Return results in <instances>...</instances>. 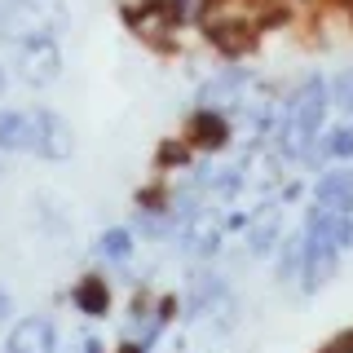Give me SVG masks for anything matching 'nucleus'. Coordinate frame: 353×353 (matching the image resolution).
I'll use <instances>...</instances> for the list:
<instances>
[{"mask_svg": "<svg viewBox=\"0 0 353 353\" xmlns=\"http://www.w3.org/2000/svg\"><path fill=\"white\" fill-rule=\"evenodd\" d=\"M102 248L110 252V256H128V234L124 230H110V234L102 239Z\"/></svg>", "mask_w": 353, "mask_h": 353, "instance_id": "obj_11", "label": "nucleus"}, {"mask_svg": "<svg viewBox=\"0 0 353 353\" xmlns=\"http://www.w3.org/2000/svg\"><path fill=\"white\" fill-rule=\"evenodd\" d=\"M212 243H216L212 216H208V212L190 216V225H185V248H190V252H212Z\"/></svg>", "mask_w": 353, "mask_h": 353, "instance_id": "obj_8", "label": "nucleus"}, {"mask_svg": "<svg viewBox=\"0 0 353 353\" xmlns=\"http://www.w3.org/2000/svg\"><path fill=\"white\" fill-rule=\"evenodd\" d=\"M0 150H27V110H0Z\"/></svg>", "mask_w": 353, "mask_h": 353, "instance_id": "obj_6", "label": "nucleus"}, {"mask_svg": "<svg viewBox=\"0 0 353 353\" xmlns=\"http://www.w3.org/2000/svg\"><path fill=\"white\" fill-rule=\"evenodd\" d=\"M331 150H336V154H349V150H353V132H349V128H340L336 137H331Z\"/></svg>", "mask_w": 353, "mask_h": 353, "instance_id": "obj_12", "label": "nucleus"}, {"mask_svg": "<svg viewBox=\"0 0 353 353\" xmlns=\"http://www.w3.org/2000/svg\"><path fill=\"white\" fill-rule=\"evenodd\" d=\"M5 353H53V323L49 318H22L9 331Z\"/></svg>", "mask_w": 353, "mask_h": 353, "instance_id": "obj_4", "label": "nucleus"}, {"mask_svg": "<svg viewBox=\"0 0 353 353\" xmlns=\"http://www.w3.org/2000/svg\"><path fill=\"white\" fill-rule=\"evenodd\" d=\"M27 150L40 154V159H66L71 154V128H66L62 115L53 110H27Z\"/></svg>", "mask_w": 353, "mask_h": 353, "instance_id": "obj_2", "label": "nucleus"}, {"mask_svg": "<svg viewBox=\"0 0 353 353\" xmlns=\"http://www.w3.org/2000/svg\"><path fill=\"white\" fill-rule=\"evenodd\" d=\"M5 314H9V296L0 292V318H5Z\"/></svg>", "mask_w": 353, "mask_h": 353, "instance_id": "obj_13", "label": "nucleus"}, {"mask_svg": "<svg viewBox=\"0 0 353 353\" xmlns=\"http://www.w3.org/2000/svg\"><path fill=\"white\" fill-rule=\"evenodd\" d=\"M58 71H62L58 44L44 36V31H31L27 44H22V75H27V84H53Z\"/></svg>", "mask_w": 353, "mask_h": 353, "instance_id": "obj_3", "label": "nucleus"}, {"mask_svg": "<svg viewBox=\"0 0 353 353\" xmlns=\"http://www.w3.org/2000/svg\"><path fill=\"white\" fill-rule=\"evenodd\" d=\"M194 132H199V137H203V141H199V146H221V141H225V128H221V119H199V124H194Z\"/></svg>", "mask_w": 353, "mask_h": 353, "instance_id": "obj_10", "label": "nucleus"}, {"mask_svg": "<svg viewBox=\"0 0 353 353\" xmlns=\"http://www.w3.org/2000/svg\"><path fill=\"white\" fill-rule=\"evenodd\" d=\"M22 22H27V0H0V40L31 36V31H22Z\"/></svg>", "mask_w": 353, "mask_h": 353, "instance_id": "obj_7", "label": "nucleus"}, {"mask_svg": "<svg viewBox=\"0 0 353 353\" xmlns=\"http://www.w3.org/2000/svg\"><path fill=\"white\" fill-rule=\"evenodd\" d=\"M323 110H327L323 84L305 80L292 93V102L283 106V146H287V154H301L305 150V141L318 132V124H323Z\"/></svg>", "mask_w": 353, "mask_h": 353, "instance_id": "obj_1", "label": "nucleus"}, {"mask_svg": "<svg viewBox=\"0 0 353 353\" xmlns=\"http://www.w3.org/2000/svg\"><path fill=\"white\" fill-rule=\"evenodd\" d=\"M0 88H5V71H0Z\"/></svg>", "mask_w": 353, "mask_h": 353, "instance_id": "obj_14", "label": "nucleus"}, {"mask_svg": "<svg viewBox=\"0 0 353 353\" xmlns=\"http://www.w3.org/2000/svg\"><path fill=\"white\" fill-rule=\"evenodd\" d=\"M75 301H80V309H88V314H102V309H106V287L88 279V283L80 287V296H75Z\"/></svg>", "mask_w": 353, "mask_h": 353, "instance_id": "obj_9", "label": "nucleus"}, {"mask_svg": "<svg viewBox=\"0 0 353 353\" xmlns=\"http://www.w3.org/2000/svg\"><path fill=\"white\" fill-rule=\"evenodd\" d=\"M318 203L331 208H353V172H331L318 181Z\"/></svg>", "mask_w": 353, "mask_h": 353, "instance_id": "obj_5", "label": "nucleus"}]
</instances>
